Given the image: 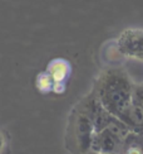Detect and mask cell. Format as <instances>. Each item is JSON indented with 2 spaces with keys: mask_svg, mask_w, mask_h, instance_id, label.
Returning a JSON list of instances; mask_svg holds the SVG:
<instances>
[{
  "mask_svg": "<svg viewBox=\"0 0 143 154\" xmlns=\"http://www.w3.org/2000/svg\"><path fill=\"white\" fill-rule=\"evenodd\" d=\"M48 73L54 81L53 91L62 94L66 90V83L70 75V63L63 58H57L48 66Z\"/></svg>",
  "mask_w": 143,
  "mask_h": 154,
  "instance_id": "5b68a950",
  "label": "cell"
},
{
  "mask_svg": "<svg viewBox=\"0 0 143 154\" xmlns=\"http://www.w3.org/2000/svg\"><path fill=\"white\" fill-rule=\"evenodd\" d=\"M133 131H136V133H137V134H138V135H141V137L143 138V125H142V126H139V128H138V129H136V130H133Z\"/></svg>",
  "mask_w": 143,
  "mask_h": 154,
  "instance_id": "8fae6325",
  "label": "cell"
},
{
  "mask_svg": "<svg viewBox=\"0 0 143 154\" xmlns=\"http://www.w3.org/2000/svg\"><path fill=\"white\" fill-rule=\"evenodd\" d=\"M121 154H143V138L136 131H129L124 139Z\"/></svg>",
  "mask_w": 143,
  "mask_h": 154,
  "instance_id": "52a82bcc",
  "label": "cell"
},
{
  "mask_svg": "<svg viewBox=\"0 0 143 154\" xmlns=\"http://www.w3.org/2000/svg\"><path fill=\"white\" fill-rule=\"evenodd\" d=\"M36 87H38V90L40 92H50V91H53L54 81H53V79H51L48 72H44V73L38 76Z\"/></svg>",
  "mask_w": 143,
  "mask_h": 154,
  "instance_id": "ba28073f",
  "label": "cell"
},
{
  "mask_svg": "<svg viewBox=\"0 0 143 154\" xmlns=\"http://www.w3.org/2000/svg\"><path fill=\"white\" fill-rule=\"evenodd\" d=\"M133 88L134 83L126 69L108 68L98 76L92 91L110 114L121 119L132 105Z\"/></svg>",
  "mask_w": 143,
  "mask_h": 154,
  "instance_id": "6da1fadb",
  "label": "cell"
},
{
  "mask_svg": "<svg viewBox=\"0 0 143 154\" xmlns=\"http://www.w3.org/2000/svg\"><path fill=\"white\" fill-rule=\"evenodd\" d=\"M129 131H132L131 128L121 119L115 118L107 128L94 133L90 150L104 154H121L124 139Z\"/></svg>",
  "mask_w": 143,
  "mask_h": 154,
  "instance_id": "3957f363",
  "label": "cell"
},
{
  "mask_svg": "<svg viewBox=\"0 0 143 154\" xmlns=\"http://www.w3.org/2000/svg\"><path fill=\"white\" fill-rule=\"evenodd\" d=\"M5 144H6V138L4 135V133L0 130V154L3 153V150L5 148Z\"/></svg>",
  "mask_w": 143,
  "mask_h": 154,
  "instance_id": "30bf717a",
  "label": "cell"
},
{
  "mask_svg": "<svg viewBox=\"0 0 143 154\" xmlns=\"http://www.w3.org/2000/svg\"><path fill=\"white\" fill-rule=\"evenodd\" d=\"M94 133L90 118L77 106L70 115L68 126V143L73 154H87L92 146Z\"/></svg>",
  "mask_w": 143,
  "mask_h": 154,
  "instance_id": "7a4b0ae2",
  "label": "cell"
},
{
  "mask_svg": "<svg viewBox=\"0 0 143 154\" xmlns=\"http://www.w3.org/2000/svg\"><path fill=\"white\" fill-rule=\"evenodd\" d=\"M132 102L143 106V85H134V88H133V101Z\"/></svg>",
  "mask_w": 143,
  "mask_h": 154,
  "instance_id": "9c48e42d",
  "label": "cell"
},
{
  "mask_svg": "<svg viewBox=\"0 0 143 154\" xmlns=\"http://www.w3.org/2000/svg\"><path fill=\"white\" fill-rule=\"evenodd\" d=\"M87 154H104V153H99V152H94V150H89Z\"/></svg>",
  "mask_w": 143,
  "mask_h": 154,
  "instance_id": "7c38bea8",
  "label": "cell"
},
{
  "mask_svg": "<svg viewBox=\"0 0 143 154\" xmlns=\"http://www.w3.org/2000/svg\"><path fill=\"white\" fill-rule=\"evenodd\" d=\"M117 49L124 57L143 62V29H124L117 38Z\"/></svg>",
  "mask_w": 143,
  "mask_h": 154,
  "instance_id": "277c9868",
  "label": "cell"
},
{
  "mask_svg": "<svg viewBox=\"0 0 143 154\" xmlns=\"http://www.w3.org/2000/svg\"><path fill=\"white\" fill-rule=\"evenodd\" d=\"M142 85H143V83H142Z\"/></svg>",
  "mask_w": 143,
  "mask_h": 154,
  "instance_id": "4fadbf2b",
  "label": "cell"
},
{
  "mask_svg": "<svg viewBox=\"0 0 143 154\" xmlns=\"http://www.w3.org/2000/svg\"><path fill=\"white\" fill-rule=\"evenodd\" d=\"M121 120L131 128V130L138 129L139 126L143 125V106L132 102L128 110L122 115Z\"/></svg>",
  "mask_w": 143,
  "mask_h": 154,
  "instance_id": "8992f818",
  "label": "cell"
}]
</instances>
